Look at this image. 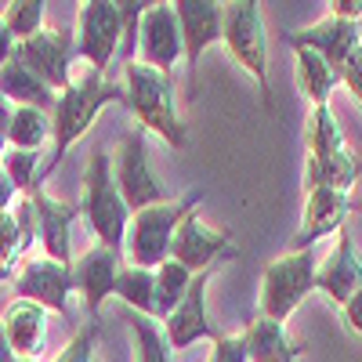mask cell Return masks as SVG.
<instances>
[{
    "label": "cell",
    "instance_id": "obj_1",
    "mask_svg": "<svg viewBox=\"0 0 362 362\" xmlns=\"http://www.w3.org/2000/svg\"><path fill=\"white\" fill-rule=\"evenodd\" d=\"M112 102H127L124 95V80H105V73L83 69L80 76L69 80L66 90H58V102L51 109V160L44 163V174H51L69 148L90 131L95 116L112 105Z\"/></svg>",
    "mask_w": 362,
    "mask_h": 362
},
{
    "label": "cell",
    "instance_id": "obj_2",
    "mask_svg": "<svg viewBox=\"0 0 362 362\" xmlns=\"http://www.w3.org/2000/svg\"><path fill=\"white\" fill-rule=\"evenodd\" d=\"M124 95H127V109L134 116V124L148 134H160L170 148H185L189 134L185 124L174 109V80L170 73H160L153 66H141L138 58L131 66H124Z\"/></svg>",
    "mask_w": 362,
    "mask_h": 362
},
{
    "label": "cell",
    "instance_id": "obj_3",
    "mask_svg": "<svg viewBox=\"0 0 362 362\" xmlns=\"http://www.w3.org/2000/svg\"><path fill=\"white\" fill-rule=\"evenodd\" d=\"M80 214L87 218L90 232L102 247L124 254V235L131 225V210L124 203L112 177V156L105 148H90L83 163V185H80Z\"/></svg>",
    "mask_w": 362,
    "mask_h": 362
},
{
    "label": "cell",
    "instance_id": "obj_4",
    "mask_svg": "<svg viewBox=\"0 0 362 362\" xmlns=\"http://www.w3.org/2000/svg\"><path fill=\"white\" fill-rule=\"evenodd\" d=\"M362 174V163L348 153L341 124L329 105H315L308 116V163L305 189H337L351 192Z\"/></svg>",
    "mask_w": 362,
    "mask_h": 362
},
{
    "label": "cell",
    "instance_id": "obj_5",
    "mask_svg": "<svg viewBox=\"0 0 362 362\" xmlns=\"http://www.w3.org/2000/svg\"><path fill=\"white\" fill-rule=\"evenodd\" d=\"M196 206H199V192H185L181 199H167L160 206H145L138 214H131V225H127V235H124L127 264L160 268L170 257V243H174L177 225L185 221Z\"/></svg>",
    "mask_w": 362,
    "mask_h": 362
},
{
    "label": "cell",
    "instance_id": "obj_6",
    "mask_svg": "<svg viewBox=\"0 0 362 362\" xmlns=\"http://www.w3.org/2000/svg\"><path fill=\"white\" fill-rule=\"evenodd\" d=\"M315 272H319L315 250H290L276 257L261 272V293H257L261 315L272 322H286L300 300L315 293Z\"/></svg>",
    "mask_w": 362,
    "mask_h": 362
},
{
    "label": "cell",
    "instance_id": "obj_7",
    "mask_svg": "<svg viewBox=\"0 0 362 362\" xmlns=\"http://www.w3.org/2000/svg\"><path fill=\"white\" fill-rule=\"evenodd\" d=\"M221 44L228 47V54L243 66L257 87L261 98L272 109V83H268V40H264V22H261V8L254 0H228L221 4Z\"/></svg>",
    "mask_w": 362,
    "mask_h": 362
},
{
    "label": "cell",
    "instance_id": "obj_8",
    "mask_svg": "<svg viewBox=\"0 0 362 362\" xmlns=\"http://www.w3.org/2000/svg\"><path fill=\"white\" fill-rule=\"evenodd\" d=\"M112 156V177H116V189L119 196H124L127 210L131 214H138V210L145 206H160L167 203V189H163V181L156 177L153 163H148V145H145V131L134 124L124 138H119L116 145V153Z\"/></svg>",
    "mask_w": 362,
    "mask_h": 362
},
{
    "label": "cell",
    "instance_id": "obj_9",
    "mask_svg": "<svg viewBox=\"0 0 362 362\" xmlns=\"http://www.w3.org/2000/svg\"><path fill=\"white\" fill-rule=\"evenodd\" d=\"M76 58H83L87 69L105 73L112 58L119 54L124 40V15L116 0H83L76 11Z\"/></svg>",
    "mask_w": 362,
    "mask_h": 362
},
{
    "label": "cell",
    "instance_id": "obj_10",
    "mask_svg": "<svg viewBox=\"0 0 362 362\" xmlns=\"http://www.w3.org/2000/svg\"><path fill=\"white\" fill-rule=\"evenodd\" d=\"M11 58H18L29 73H37V76L54 90V95H58V90H66L69 80H73L76 40H73L69 33H62V29H47V25H44L37 37L18 40Z\"/></svg>",
    "mask_w": 362,
    "mask_h": 362
},
{
    "label": "cell",
    "instance_id": "obj_11",
    "mask_svg": "<svg viewBox=\"0 0 362 362\" xmlns=\"http://www.w3.org/2000/svg\"><path fill=\"white\" fill-rule=\"evenodd\" d=\"M15 293L22 300H33L44 312H58L66 315L69 312V293L73 290V264H62V261H51V257H25L11 279Z\"/></svg>",
    "mask_w": 362,
    "mask_h": 362
},
{
    "label": "cell",
    "instance_id": "obj_12",
    "mask_svg": "<svg viewBox=\"0 0 362 362\" xmlns=\"http://www.w3.org/2000/svg\"><path fill=\"white\" fill-rule=\"evenodd\" d=\"M235 247H232V235L221 228H210L199 221V210L177 225L174 232V243H170V261H177L181 268H189L192 276L196 272H218L221 261H232Z\"/></svg>",
    "mask_w": 362,
    "mask_h": 362
},
{
    "label": "cell",
    "instance_id": "obj_13",
    "mask_svg": "<svg viewBox=\"0 0 362 362\" xmlns=\"http://www.w3.org/2000/svg\"><path fill=\"white\" fill-rule=\"evenodd\" d=\"M210 276H214V272H196L189 293L181 297V305L160 322V326H163V341H167V348L181 351V348H192L196 341H218V337H221V329L214 326V319L206 315Z\"/></svg>",
    "mask_w": 362,
    "mask_h": 362
},
{
    "label": "cell",
    "instance_id": "obj_14",
    "mask_svg": "<svg viewBox=\"0 0 362 362\" xmlns=\"http://www.w3.org/2000/svg\"><path fill=\"white\" fill-rule=\"evenodd\" d=\"M174 15L181 29V54L189 73V98L196 90V69L210 44L221 40V4L218 0H174Z\"/></svg>",
    "mask_w": 362,
    "mask_h": 362
},
{
    "label": "cell",
    "instance_id": "obj_15",
    "mask_svg": "<svg viewBox=\"0 0 362 362\" xmlns=\"http://www.w3.org/2000/svg\"><path fill=\"white\" fill-rule=\"evenodd\" d=\"M177 58H181V29L174 4H163V0L148 4L138 25V62L160 73H174Z\"/></svg>",
    "mask_w": 362,
    "mask_h": 362
},
{
    "label": "cell",
    "instance_id": "obj_16",
    "mask_svg": "<svg viewBox=\"0 0 362 362\" xmlns=\"http://www.w3.org/2000/svg\"><path fill=\"white\" fill-rule=\"evenodd\" d=\"M286 44L297 51V47H308L315 54L326 58V66L341 76L348 54L362 44V33H358V22H344V18H334L326 15L319 18L315 25H305V29H290L286 33Z\"/></svg>",
    "mask_w": 362,
    "mask_h": 362
},
{
    "label": "cell",
    "instance_id": "obj_17",
    "mask_svg": "<svg viewBox=\"0 0 362 362\" xmlns=\"http://www.w3.org/2000/svg\"><path fill=\"white\" fill-rule=\"evenodd\" d=\"M315 290L326 293L337 308H344L348 300L362 290V254L355 247V235L348 228L337 232V247L329 250V257L315 272Z\"/></svg>",
    "mask_w": 362,
    "mask_h": 362
},
{
    "label": "cell",
    "instance_id": "obj_18",
    "mask_svg": "<svg viewBox=\"0 0 362 362\" xmlns=\"http://www.w3.org/2000/svg\"><path fill=\"white\" fill-rule=\"evenodd\" d=\"M116 276H119V254L109 247H90L73 261V290L83 297V308L90 319H98L102 305L116 290Z\"/></svg>",
    "mask_w": 362,
    "mask_h": 362
},
{
    "label": "cell",
    "instance_id": "obj_19",
    "mask_svg": "<svg viewBox=\"0 0 362 362\" xmlns=\"http://www.w3.org/2000/svg\"><path fill=\"white\" fill-rule=\"evenodd\" d=\"M37 206V235H40V247H44V257L51 261H62V264H73V221H76V206L58 199L44 189H33L29 192Z\"/></svg>",
    "mask_w": 362,
    "mask_h": 362
},
{
    "label": "cell",
    "instance_id": "obj_20",
    "mask_svg": "<svg viewBox=\"0 0 362 362\" xmlns=\"http://www.w3.org/2000/svg\"><path fill=\"white\" fill-rule=\"evenodd\" d=\"M351 210V192H337V189H308V203H305V221H300L297 235H293V250H315L319 239L334 235L344 228Z\"/></svg>",
    "mask_w": 362,
    "mask_h": 362
},
{
    "label": "cell",
    "instance_id": "obj_21",
    "mask_svg": "<svg viewBox=\"0 0 362 362\" xmlns=\"http://www.w3.org/2000/svg\"><path fill=\"white\" fill-rule=\"evenodd\" d=\"M0 329H4L15 358L37 362L44 344H47V312L40 305H33V300L15 297L4 308V315H0Z\"/></svg>",
    "mask_w": 362,
    "mask_h": 362
},
{
    "label": "cell",
    "instance_id": "obj_22",
    "mask_svg": "<svg viewBox=\"0 0 362 362\" xmlns=\"http://www.w3.org/2000/svg\"><path fill=\"white\" fill-rule=\"evenodd\" d=\"M0 95H4L11 105H29V109H44V112H51L54 102H58L54 90L37 73H29L18 58L0 66Z\"/></svg>",
    "mask_w": 362,
    "mask_h": 362
},
{
    "label": "cell",
    "instance_id": "obj_23",
    "mask_svg": "<svg viewBox=\"0 0 362 362\" xmlns=\"http://www.w3.org/2000/svg\"><path fill=\"white\" fill-rule=\"evenodd\" d=\"M243 341H247L250 362H293L300 355V344H293L286 337V326L283 322H272L264 315H257L243 329Z\"/></svg>",
    "mask_w": 362,
    "mask_h": 362
},
{
    "label": "cell",
    "instance_id": "obj_24",
    "mask_svg": "<svg viewBox=\"0 0 362 362\" xmlns=\"http://www.w3.org/2000/svg\"><path fill=\"white\" fill-rule=\"evenodd\" d=\"M293 58H297L293 62L297 66V87L305 90V98L312 105H329V95H334V87L341 83V76L326 66L322 54H315L308 47H297Z\"/></svg>",
    "mask_w": 362,
    "mask_h": 362
},
{
    "label": "cell",
    "instance_id": "obj_25",
    "mask_svg": "<svg viewBox=\"0 0 362 362\" xmlns=\"http://www.w3.org/2000/svg\"><path fill=\"white\" fill-rule=\"evenodd\" d=\"M8 148H25V153H40L44 141L51 138V112L44 109H29V105H15L11 119H8Z\"/></svg>",
    "mask_w": 362,
    "mask_h": 362
},
{
    "label": "cell",
    "instance_id": "obj_26",
    "mask_svg": "<svg viewBox=\"0 0 362 362\" xmlns=\"http://www.w3.org/2000/svg\"><path fill=\"white\" fill-rule=\"evenodd\" d=\"M153 290H156V272H153V268L124 264V268H119V276H116L112 297L124 300V308L153 319Z\"/></svg>",
    "mask_w": 362,
    "mask_h": 362
},
{
    "label": "cell",
    "instance_id": "obj_27",
    "mask_svg": "<svg viewBox=\"0 0 362 362\" xmlns=\"http://www.w3.org/2000/svg\"><path fill=\"white\" fill-rule=\"evenodd\" d=\"M189 286H192V272L189 268H181L177 261H163L160 268H156V290H153V319L156 322H163L177 305H181V297L189 293Z\"/></svg>",
    "mask_w": 362,
    "mask_h": 362
},
{
    "label": "cell",
    "instance_id": "obj_28",
    "mask_svg": "<svg viewBox=\"0 0 362 362\" xmlns=\"http://www.w3.org/2000/svg\"><path fill=\"white\" fill-rule=\"evenodd\" d=\"M131 334H134V362H170V348L163 341V326L148 315H138V312H124Z\"/></svg>",
    "mask_w": 362,
    "mask_h": 362
},
{
    "label": "cell",
    "instance_id": "obj_29",
    "mask_svg": "<svg viewBox=\"0 0 362 362\" xmlns=\"http://www.w3.org/2000/svg\"><path fill=\"white\" fill-rule=\"evenodd\" d=\"M0 170L8 174V181L18 189V196H29L33 189H40V153H25V148H8Z\"/></svg>",
    "mask_w": 362,
    "mask_h": 362
},
{
    "label": "cell",
    "instance_id": "obj_30",
    "mask_svg": "<svg viewBox=\"0 0 362 362\" xmlns=\"http://www.w3.org/2000/svg\"><path fill=\"white\" fill-rule=\"evenodd\" d=\"M44 0H15V4H8L4 11V22H8V33L15 40H29L37 37L44 29Z\"/></svg>",
    "mask_w": 362,
    "mask_h": 362
},
{
    "label": "cell",
    "instance_id": "obj_31",
    "mask_svg": "<svg viewBox=\"0 0 362 362\" xmlns=\"http://www.w3.org/2000/svg\"><path fill=\"white\" fill-rule=\"evenodd\" d=\"M22 235H18V225H15V214H0V283H11L15 279V268H18V257H22Z\"/></svg>",
    "mask_w": 362,
    "mask_h": 362
},
{
    "label": "cell",
    "instance_id": "obj_32",
    "mask_svg": "<svg viewBox=\"0 0 362 362\" xmlns=\"http://www.w3.org/2000/svg\"><path fill=\"white\" fill-rule=\"evenodd\" d=\"M98 337H102L98 319L83 322V326L76 329V337H73L62 351H58L51 362H95V344H98Z\"/></svg>",
    "mask_w": 362,
    "mask_h": 362
},
{
    "label": "cell",
    "instance_id": "obj_33",
    "mask_svg": "<svg viewBox=\"0 0 362 362\" xmlns=\"http://www.w3.org/2000/svg\"><path fill=\"white\" fill-rule=\"evenodd\" d=\"M206 362H250L243 334H239V337H225V334H221V337L214 341V351H210Z\"/></svg>",
    "mask_w": 362,
    "mask_h": 362
},
{
    "label": "cell",
    "instance_id": "obj_34",
    "mask_svg": "<svg viewBox=\"0 0 362 362\" xmlns=\"http://www.w3.org/2000/svg\"><path fill=\"white\" fill-rule=\"evenodd\" d=\"M341 83L355 95V102L362 105V44L348 54V62H344V69H341Z\"/></svg>",
    "mask_w": 362,
    "mask_h": 362
},
{
    "label": "cell",
    "instance_id": "obj_35",
    "mask_svg": "<svg viewBox=\"0 0 362 362\" xmlns=\"http://www.w3.org/2000/svg\"><path fill=\"white\" fill-rule=\"evenodd\" d=\"M329 15L344 18V22H358L362 18V0H334V4H329Z\"/></svg>",
    "mask_w": 362,
    "mask_h": 362
},
{
    "label": "cell",
    "instance_id": "obj_36",
    "mask_svg": "<svg viewBox=\"0 0 362 362\" xmlns=\"http://www.w3.org/2000/svg\"><path fill=\"white\" fill-rule=\"evenodd\" d=\"M341 312H344V322H348L351 334H362V290L348 300V305H344Z\"/></svg>",
    "mask_w": 362,
    "mask_h": 362
},
{
    "label": "cell",
    "instance_id": "obj_37",
    "mask_svg": "<svg viewBox=\"0 0 362 362\" xmlns=\"http://www.w3.org/2000/svg\"><path fill=\"white\" fill-rule=\"evenodd\" d=\"M18 203V189L8 181V174L0 170V214H8V210Z\"/></svg>",
    "mask_w": 362,
    "mask_h": 362
},
{
    "label": "cell",
    "instance_id": "obj_38",
    "mask_svg": "<svg viewBox=\"0 0 362 362\" xmlns=\"http://www.w3.org/2000/svg\"><path fill=\"white\" fill-rule=\"evenodd\" d=\"M15 44H18V40L8 33V22H4V15H0V66H4V62H11Z\"/></svg>",
    "mask_w": 362,
    "mask_h": 362
},
{
    "label": "cell",
    "instance_id": "obj_39",
    "mask_svg": "<svg viewBox=\"0 0 362 362\" xmlns=\"http://www.w3.org/2000/svg\"><path fill=\"white\" fill-rule=\"evenodd\" d=\"M11 109H15V105H11V102H8L4 95H0V134L8 131V119H11Z\"/></svg>",
    "mask_w": 362,
    "mask_h": 362
},
{
    "label": "cell",
    "instance_id": "obj_40",
    "mask_svg": "<svg viewBox=\"0 0 362 362\" xmlns=\"http://www.w3.org/2000/svg\"><path fill=\"white\" fill-rule=\"evenodd\" d=\"M0 362H15V351H11V344L4 337V329H0Z\"/></svg>",
    "mask_w": 362,
    "mask_h": 362
},
{
    "label": "cell",
    "instance_id": "obj_41",
    "mask_svg": "<svg viewBox=\"0 0 362 362\" xmlns=\"http://www.w3.org/2000/svg\"><path fill=\"white\" fill-rule=\"evenodd\" d=\"M4 153H8V138L0 134V160H4Z\"/></svg>",
    "mask_w": 362,
    "mask_h": 362
},
{
    "label": "cell",
    "instance_id": "obj_42",
    "mask_svg": "<svg viewBox=\"0 0 362 362\" xmlns=\"http://www.w3.org/2000/svg\"><path fill=\"white\" fill-rule=\"evenodd\" d=\"M15 362H29V358H15Z\"/></svg>",
    "mask_w": 362,
    "mask_h": 362
}]
</instances>
